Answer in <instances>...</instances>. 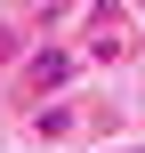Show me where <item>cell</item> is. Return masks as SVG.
<instances>
[{"label":"cell","instance_id":"cell-1","mask_svg":"<svg viewBox=\"0 0 145 153\" xmlns=\"http://www.w3.org/2000/svg\"><path fill=\"white\" fill-rule=\"evenodd\" d=\"M65 81H73V48H32L24 56V89L32 97H57Z\"/></svg>","mask_w":145,"mask_h":153},{"label":"cell","instance_id":"cell-2","mask_svg":"<svg viewBox=\"0 0 145 153\" xmlns=\"http://www.w3.org/2000/svg\"><path fill=\"white\" fill-rule=\"evenodd\" d=\"M81 121H89V113H81L73 97H57V105H32V129H40L48 145H65V137H81Z\"/></svg>","mask_w":145,"mask_h":153},{"label":"cell","instance_id":"cell-3","mask_svg":"<svg viewBox=\"0 0 145 153\" xmlns=\"http://www.w3.org/2000/svg\"><path fill=\"white\" fill-rule=\"evenodd\" d=\"M24 56V40H16V24H0V65H16Z\"/></svg>","mask_w":145,"mask_h":153}]
</instances>
